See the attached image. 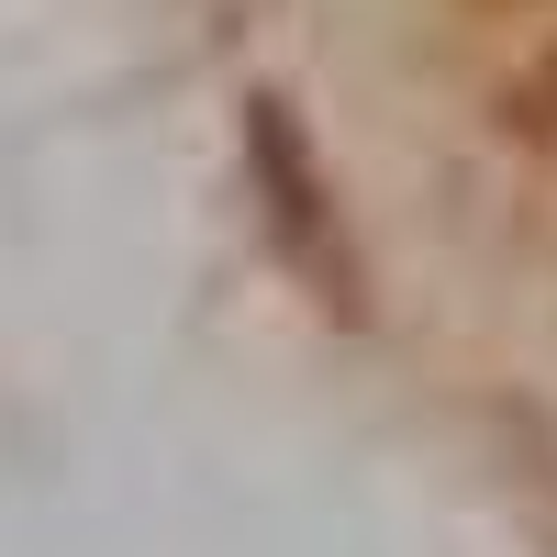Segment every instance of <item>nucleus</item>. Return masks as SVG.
<instances>
[{
	"instance_id": "f257e3e1",
	"label": "nucleus",
	"mask_w": 557,
	"mask_h": 557,
	"mask_svg": "<svg viewBox=\"0 0 557 557\" xmlns=\"http://www.w3.org/2000/svg\"><path fill=\"white\" fill-rule=\"evenodd\" d=\"M513 112H524L535 134H557V34H546V57L524 67V89H513Z\"/></svg>"
}]
</instances>
